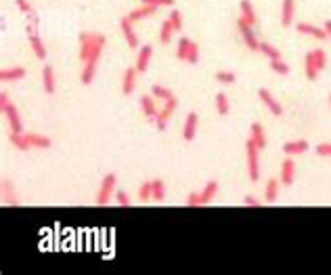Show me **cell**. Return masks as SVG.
I'll use <instances>...</instances> for the list:
<instances>
[{
	"instance_id": "obj_1",
	"label": "cell",
	"mask_w": 331,
	"mask_h": 275,
	"mask_svg": "<svg viewBox=\"0 0 331 275\" xmlns=\"http://www.w3.org/2000/svg\"><path fill=\"white\" fill-rule=\"evenodd\" d=\"M105 42H107V38H103L101 42L94 47L92 55H90V57L84 61V70H82V74H80L82 84H90V82L94 80V74H96V63H99V59H101V53H103Z\"/></svg>"
},
{
	"instance_id": "obj_2",
	"label": "cell",
	"mask_w": 331,
	"mask_h": 275,
	"mask_svg": "<svg viewBox=\"0 0 331 275\" xmlns=\"http://www.w3.org/2000/svg\"><path fill=\"white\" fill-rule=\"evenodd\" d=\"M258 147L252 139L245 141V160H247V176L250 181H258L260 178V158H258Z\"/></svg>"
},
{
	"instance_id": "obj_3",
	"label": "cell",
	"mask_w": 331,
	"mask_h": 275,
	"mask_svg": "<svg viewBox=\"0 0 331 275\" xmlns=\"http://www.w3.org/2000/svg\"><path fill=\"white\" fill-rule=\"evenodd\" d=\"M116 183H118V176L114 172H109L103 176L101 187H99V196H96V204L99 206H107L112 202V196H116Z\"/></svg>"
},
{
	"instance_id": "obj_4",
	"label": "cell",
	"mask_w": 331,
	"mask_h": 275,
	"mask_svg": "<svg viewBox=\"0 0 331 275\" xmlns=\"http://www.w3.org/2000/svg\"><path fill=\"white\" fill-rule=\"evenodd\" d=\"M176 107H178V101H176V97H172V99H168L165 101V107L161 109V112H157V116H155V126H157V130H165L168 128V120L172 118V114L176 112Z\"/></svg>"
},
{
	"instance_id": "obj_5",
	"label": "cell",
	"mask_w": 331,
	"mask_h": 275,
	"mask_svg": "<svg viewBox=\"0 0 331 275\" xmlns=\"http://www.w3.org/2000/svg\"><path fill=\"white\" fill-rule=\"evenodd\" d=\"M237 27H239V32H241V38H243L245 47L250 49V51H258L260 42H258V38H256L254 30H252V25L247 23L243 17H239V19H237Z\"/></svg>"
},
{
	"instance_id": "obj_6",
	"label": "cell",
	"mask_w": 331,
	"mask_h": 275,
	"mask_svg": "<svg viewBox=\"0 0 331 275\" xmlns=\"http://www.w3.org/2000/svg\"><path fill=\"white\" fill-rule=\"evenodd\" d=\"M3 112L7 114L11 132H23V120H21V116H19V112H17V107L9 101V103L3 107Z\"/></svg>"
},
{
	"instance_id": "obj_7",
	"label": "cell",
	"mask_w": 331,
	"mask_h": 275,
	"mask_svg": "<svg viewBox=\"0 0 331 275\" xmlns=\"http://www.w3.org/2000/svg\"><path fill=\"white\" fill-rule=\"evenodd\" d=\"M258 97H260L262 103H264V105L270 109V114H272V116H283V107H281V103L272 97L268 88H260V90H258Z\"/></svg>"
},
{
	"instance_id": "obj_8",
	"label": "cell",
	"mask_w": 331,
	"mask_h": 275,
	"mask_svg": "<svg viewBox=\"0 0 331 275\" xmlns=\"http://www.w3.org/2000/svg\"><path fill=\"white\" fill-rule=\"evenodd\" d=\"M197 124H199V116L195 112H191L185 120V126H183V139L187 143H191L193 139H195V134H197Z\"/></svg>"
},
{
	"instance_id": "obj_9",
	"label": "cell",
	"mask_w": 331,
	"mask_h": 275,
	"mask_svg": "<svg viewBox=\"0 0 331 275\" xmlns=\"http://www.w3.org/2000/svg\"><path fill=\"white\" fill-rule=\"evenodd\" d=\"M120 30H122L124 38H126L128 49H136V47H139V36L134 34V30H132V21H130L128 17H122V19H120Z\"/></svg>"
},
{
	"instance_id": "obj_10",
	"label": "cell",
	"mask_w": 331,
	"mask_h": 275,
	"mask_svg": "<svg viewBox=\"0 0 331 275\" xmlns=\"http://www.w3.org/2000/svg\"><path fill=\"white\" fill-rule=\"evenodd\" d=\"M296 32L300 34H304V36H312L316 40H325L327 38V32H325V27H316L312 23H306V21H302V23H296Z\"/></svg>"
},
{
	"instance_id": "obj_11",
	"label": "cell",
	"mask_w": 331,
	"mask_h": 275,
	"mask_svg": "<svg viewBox=\"0 0 331 275\" xmlns=\"http://www.w3.org/2000/svg\"><path fill=\"white\" fill-rule=\"evenodd\" d=\"M294 17H296V3L294 0H283V5H281V25L292 27Z\"/></svg>"
},
{
	"instance_id": "obj_12",
	"label": "cell",
	"mask_w": 331,
	"mask_h": 275,
	"mask_svg": "<svg viewBox=\"0 0 331 275\" xmlns=\"http://www.w3.org/2000/svg\"><path fill=\"white\" fill-rule=\"evenodd\" d=\"M136 74H139V70H136V67H128V70L124 72V80H122V93L126 95V97L134 93V86H136Z\"/></svg>"
},
{
	"instance_id": "obj_13",
	"label": "cell",
	"mask_w": 331,
	"mask_h": 275,
	"mask_svg": "<svg viewBox=\"0 0 331 275\" xmlns=\"http://www.w3.org/2000/svg\"><path fill=\"white\" fill-rule=\"evenodd\" d=\"M151 55H153V47L151 44H145L141 47L139 51V57H136V70H139V74H145L147 72V67H149V61H151Z\"/></svg>"
},
{
	"instance_id": "obj_14",
	"label": "cell",
	"mask_w": 331,
	"mask_h": 275,
	"mask_svg": "<svg viewBox=\"0 0 331 275\" xmlns=\"http://www.w3.org/2000/svg\"><path fill=\"white\" fill-rule=\"evenodd\" d=\"M296 181V162L292 160V156H289L283 166H281V183L283 185H292Z\"/></svg>"
},
{
	"instance_id": "obj_15",
	"label": "cell",
	"mask_w": 331,
	"mask_h": 275,
	"mask_svg": "<svg viewBox=\"0 0 331 275\" xmlns=\"http://www.w3.org/2000/svg\"><path fill=\"white\" fill-rule=\"evenodd\" d=\"M42 88L46 95H52L57 88V80H54V70L52 65H44L42 67Z\"/></svg>"
},
{
	"instance_id": "obj_16",
	"label": "cell",
	"mask_w": 331,
	"mask_h": 275,
	"mask_svg": "<svg viewBox=\"0 0 331 275\" xmlns=\"http://www.w3.org/2000/svg\"><path fill=\"white\" fill-rule=\"evenodd\" d=\"M157 9H159V7H153V5H143V7H139V9L130 11L126 17H128V19L134 23V21H139V19H145V17H151V15H155V13H157Z\"/></svg>"
},
{
	"instance_id": "obj_17",
	"label": "cell",
	"mask_w": 331,
	"mask_h": 275,
	"mask_svg": "<svg viewBox=\"0 0 331 275\" xmlns=\"http://www.w3.org/2000/svg\"><path fill=\"white\" fill-rule=\"evenodd\" d=\"M308 141H304V139H298V141H287L285 145H283V151L287 156H300V154H304V151H308Z\"/></svg>"
},
{
	"instance_id": "obj_18",
	"label": "cell",
	"mask_w": 331,
	"mask_h": 275,
	"mask_svg": "<svg viewBox=\"0 0 331 275\" xmlns=\"http://www.w3.org/2000/svg\"><path fill=\"white\" fill-rule=\"evenodd\" d=\"M216 194H218V181H208V183H205V187L199 191L201 206H208V204H212V200L216 198Z\"/></svg>"
},
{
	"instance_id": "obj_19",
	"label": "cell",
	"mask_w": 331,
	"mask_h": 275,
	"mask_svg": "<svg viewBox=\"0 0 331 275\" xmlns=\"http://www.w3.org/2000/svg\"><path fill=\"white\" fill-rule=\"evenodd\" d=\"M27 38H30V47H32L34 55H36L40 61H44L46 59V47L42 42V38H40L38 34H32V36H27Z\"/></svg>"
},
{
	"instance_id": "obj_20",
	"label": "cell",
	"mask_w": 331,
	"mask_h": 275,
	"mask_svg": "<svg viewBox=\"0 0 331 275\" xmlns=\"http://www.w3.org/2000/svg\"><path fill=\"white\" fill-rule=\"evenodd\" d=\"M250 130H252V136H250V139L256 143V147H258V149H264V147H266V134H264V128H262V124L254 122Z\"/></svg>"
},
{
	"instance_id": "obj_21",
	"label": "cell",
	"mask_w": 331,
	"mask_h": 275,
	"mask_svg": "<svg viewBox=\"0 0 331 275\" xmlns=\"http://www.w3.org/2000/svg\"><path fill=\"white\" fill-rule=\"evenodd\" d=\"M9 141H11V145H13V147L19 149V151H27V149H32V143L27 141L25 132H11Z\"/></svg>"
},
{
	"instance_id": "obj_22",
	"label": "cell",
	"mask_w": 331,
	"mask_h": 275,
	"mask_svg": "<svg viewBox=\"0 0 331 275\" xmlns=\"http://www.w3.org/2000/svg\"><path fill=\"white\" fill-rule=\"evenodd\" d=\"M304 74H306V80H312V82L319 78V67H316V63L312 59V51H308L304 57Z\"/></svg>"
},
{
	"instance_id": "obj_23",
	"label": "cell",
	"mask_w": 331,
	"mask_h": 275,
	"mask_svg": "<svg viewBox=\"0 0 331 275\" xmlns=\"http://www.w3.org/2000/svg\"><path fill=\"white\" fill-rule=\"evenodd\" d=\"M239 9H241V17L254 27V25H256V19H258V17H256V11H254V5L250 3V0H241V3H239Z\"/></svg>"
},
{
	"instance_id": "obj_24",
	"label": "cell",
	"mask_w": 331,
	"mask_h": 275,
	"mask_svg": "<svg viewBox=\"0 0 331 275\" xmlns=\"http://www.w3.org/2000/svg\"><path fill=\"white\" fill-rule=\"evenodd\" d=\"M25 78V67H11V70L0 72V80L3 82H17Z\"/></svg>"
},
{
	"instance_id": "obj_25",
	"label": "cell",
	"mask_w": 331,
	"mask_h": 275,
	"mask_svg": "<svg viewBox=\"0 0 331 275\" xmlns=\"http://www.w3.org/2000/svg\"><path fill=\"white\" fill-rule=\"evenodd\" d=\"M141 109H143V114L149 118V120H155L157 116V107H155V101H153V95L151 97H141Z\"/></svg>"
},
{
	"instance_id": "obj_26",
	"label": "cell",
	"mask_w": 331,
	"mask_h": 275,
	"mask_svg": "<svg viewBox=\"0 0 331 275\" xmlns=\"http://www.w3.org/2000/svg\"><path fill=\"white\" fill-rule=\"evenodd\" d=\"M27 141L32 143V147H38V149H48L52 145V141L44 134H36V132H25Z\"/></svg>"
},
{
	"instance_id": "obj_27",
	"label": "cell",
	"mask_w": 331,
	"mask_h": 275,
	"mask_svg": "<svg viewBox=\"0 0 331 275\" xmlns=\"http://www.w3.org/2000/svg\"><path fill=\"white\" fill-rule=\"evenodd\" d=\"M279 183L281 181H277V178H270V181L266 183V187H264V200L268 204L277 202V198H279Z\"/></svg>"
},
{
	"instance_id": "obj_28",
	"label": "cell",
	"mask_w": 331,
	"mask_h": 275,
	"mask_svg": "<svg viewBox=\"0 0 331 275\" xmlns=\"http://www.w3.org/2000/svg\"><path fill=\"white\" fill-rule=\"evenodd\" d=\"M0 191H3V198L9 206H13V208H17L19 202L15 200V194H13V187H9V181L7 178H0Z\"/></svg>"
},
{
	"instance_id": "obj_29",
	"label": "cell",
	"mask_w": 331,
	"mask_h": 275,
	"mask_svg": "<svg viewBox=\"0 0 331 275\" xmlns=\"http://www.w3.org/2000/svg\"><path fill=\"white\" fill-rule=\"evenodd\" d=\"M174 32H176V30H174V25L170 23V19H168V21H163L161 27H159V42L168 44L170 40H172V34H174Z\"/></svg>"
},
{
	"instance_id": "obj_30",
	"label": "cell",
	"mask_w": 331,
	"mask_h": 275,
	"mask_svg": "<svg viewBox=\"0 0 331 275\" xmlns=\"http://www.w3.org/2000/svg\"><path fill=\"white\" fill-rule=\"evenodd\" d=\"M258 51H260L262 55H264V57H268V59H281V51H279L277 47L268 44V42H260Z\"/></svg>"
},
{
	"instance_id": "obj_31",
	"label": "cell",
	"mask_w": 331,
	"mask_h": 275,
	"mask_svg": "<svg viewBox=\"0 0 331 275\" xmlns=\"http://www.w3.org/2000/svg\"><path fill=\"white\" fill-rule=\"evenodd\" d=\"M151 187H153V198H151V200L163 202L165 200V185H163V181H159V178H153V181H151Z\"/></svg>"
},
{
	"instance_id": "obj_32",
	"label": "cell",
	"mask_w": 331,
	"mask_h": 275,
	"mask_svg": "<svg viewBox=\"0 0 331 275\" xmlns=\"http://www.w3.org/2000/svg\"><path fill=\"white\" fill-rule=\"evenodd\" d=\"M151 95H153V97H157V99H161V101H168V99L174 97V93H172L170 88L161 86V84H153V88H151Z\"/></svg>"
},
{
	"instance_id": "obj_33",
	"label": "cell",
	"mask_w": 331,
	"mask_h": 275,
	"mask_svg": "<svg viewBox=\"0 0 331 275\" xmlns=\"http://www.w3.org/2000/svg\"><path fill=\"white\" fill-rule=\"evenodd\" d=\"M189 47H191V40H189L187 36H183L181 40H178V49H176V57H178V61H187Z\"/></svg>"
},
{
	"instance_id": "obj_34",
	"label": "cell",
	"mask_w": 331,
	"mask_h": 275,
	"mask_svg": "<svg viewBox=\"0 0 331 275\" xmlns=\"http://www.w3.org/2000/svg\"><path fill=\"white\" fill-rule=\"evenodd\" d=\"M216 109L220 116H229V99L225 93H218L216 95Z\"/></svg>"
},
{
	"instance_id": "obj_35",
	"label": "cell",
	"mask_w": 331,
	"mask_h": 275,
	"mask_svg": "<svg viewBox=\"0 0 331 275\" xmlns=\"http://www.w3.org/2000/svg\"><path fill=\"white\" fill-rule=\"evenodd\" d=\"M312 59H314L316 67H319V72H323L325 67H327V55H325L323 49H314L312 51Z\"/></svg>"
},
{
	"instance_id": "obj_36",
	"label": "cell",
	"mask_w": 331,
	"mask_h": 275,
	"mask_svg": "<svg viewBox=\"0 0 331 275\" xmlns=\"http://www.w3.org/2000/svg\"><path fill=\"white\" fill-rule=\"evenodd\" d=\"M270 70L274 74H279V76H287L289 74V65L283 63L281 59H270Z\"/></svg>"
},
{
	"instance_id": "obj_37",
	"label": "cell",
	"mask_w": 331,
	"mask_h": 275,
	"mask_svg": "<svg viewBox=\"0 0 331 275\" xmlns=\"http://www.w3.org/2000/svg\"><path fill=\"white\" fill-rule=\"evenodd\" d=\"M151 198H153V187H151V181H145L141 185V189H139V200L141 202H147Z\"/></svg>"
},
{
	"instance_id": "obj_38",
	"label": "cell",
	"mask_w": 331,
	"mask_h": 275,
	"mask_svg": "<svg viewBox=\"0 0 331 275\" xmlns=\"http://www.w3.org/2000/svg\"><path fill=\"white\" fill-rule=\"evenodd\" d=\"M220 84H233V82L237 80V76H235V72H216V76H214Z\"/></svg>"
},
{
	"instance_id": "obj_39",
	"label": "cell",
	"mask_w": 331,
	"mask_h": 275,
	"mask_svg": "<svg viewBox=\"0 0 331 275\" xmlns=\"http://www.w3.org/2000/svg\"><path fill=\"white\" fill-rule=\"evenodd\" d=\"M197 61H199V47H197L195 42H191V47H189V53H187V63L195 65Z\"/></svg>"
},
{
	"instance_id": "obj_40",
	"label": "cell",
	"mask_w": 331,
	"mask_h": 275,
	"mask_svg": "<svg viewBox=\"0 0 331 275\" xmlns=\"http://www.w3.org/2000/svg\"><path fill=\"white\" fill-rule=\"evenodd\" d=\"M168 19H170V23L174 25V30H176V32H181V30H183V15H181V13H178L176 9L170 13V17H168Z\"/></svg>"
},
{
	"instance_id": "obj_41",
	"label": "cell",
	"mask_w": 331,
	"mask_h": 275,
	"mask_svg": "<svg viewBox=\"0 0 331 275\" xmlns=\"http://www.w3.org/2000/svg\"><path fill=\"white\" fill-rule=\"evenodd\" d=\"M314 151H316V156H321V158H331V143H321V145H316Z\"/></svg>"
},
{
	"instance_id": "obj_42",
	"label": "cell",
	"mask_w": 331,
	"mask_h": 275,
	"mask_svg": "<svg viewBox=\"0 0 331 275\" xmlns=\"http://www.w3.org/2000/svg\"><path fill=\"white\" fill-rule=\"evenodd\" d=\"M116 200L122 208H130V198H128L126 191H116Z\"/></svg>"
},
{
	"instance_id": "obj_43",
	"label": "cell",
	"mask_w": 331,
	"mask_h": 275,
	"mask_svg": "<svg viewBox=\"0 0 331 275\" xmlns=\"http://www.w3.org/2000/svg\"><path fill=\"white\" fill-rule=\"evenodd\" d=\"M15 5H17V9L23 13V15H30V13L34 11V9H32V5L27 3V0H15Z\"/></svg>"
},
{
	"instance_id": "obj_44",
	"label": "cell",
	"mask_w": 331,
	"mask_h": 275,
	"mask_svg": "<svg viewBox=\"0 0 331 275\" xmlns=\"http://www.w3.org/2000/svg\"><path fill=\"white\" fill-rule=\"evenodd\" d=\"M143 5H153V7H172L174 0H141Z\"/></svg>"
},
{
	"instance_id": "obj_45",
	"label": "cell",
	"mask_w": 331,
	"mask_h": 275,
	"mask_svg": "<svg viewBox=\"0 0 331 275\" xmlns=\"http://www.w3.org/2000/svg\"><path fill=\"white\" fill-rule=\"evenodd\" d=\"M243 206H247V208H260L262 202L256 200L254 196H245V198H243Z\"/></svg>"
},
{
	"instance_id": "obj_46",
	"label": "cell",
	"mask_w": 331,
	"mask_h": 275,
	"mask_svg": "<svg viewBox=\"0 0 331 275\" xmlns=\"http://www.w3.org/2000/svg\"><path fill=\"white\" fill-rule=\"evenodd\" d=\"M187 206H201V198H199V194H195V191H193V194H189V198H187Z\"/></svg>"
},
{
	"instance_id": "obj_47",
	"label": "cell",
	"mask_w": 331,
	"mask_h": 275,
	"mask_svg": "<svg viewBox=\"0 0 331 275\" xmlns=\"http://www.w3.org/2000/svg\"><path fill=\"white\" fill-rule=\"evenodd\" d=\"M25 32H27V36H32V34H38V25H36V23H30V21H27V25H25Z\"/></svg>"
},
{
	"instance_id": "obj_48",
	"label": "cell",
	"mask_w": 331,
	"mask_h": 275,
	"mask_svg": "<svg viewBox=\"0 0 331 275\" xmlns=\"http://www.w3.org/2000/svg\"><path fill=\"white\" fill-rule=\"evenodd\" d=\"M25 17H27V21H30V23H36V25L40 23V17L36 15V11H32V13H30V15H25Z\"/></svg>"
},
{
	"instance_id": "obj_49",
	"label": "cell",
	"mask_w": 331,
	"mask_h": 275,
	"mask_svg": "<svg viewBox=\"0 0 331 275\" xmlns=\"http://www.w3.org/2000/svg\"><path fill=\"white\" fill-rule=\"evenodd\" d=\"M9 103V95L7 93H0V107H5Z\"/></svg>"
},
{
	"instance_id": "obj_50",
	"label": "cell",
	"mask_w": 331,
	"mask_h": 275,
	"mask_svg": "<svg viewBox=\"0 0 331 275\" xmlns=\"http://www.w3.org/2000/svg\"><path fill=\"white\" fill-rule=\"evenodd\" d=\"M323 27H325V32H327V38H329V40H331V19H327V21H325V25H323Z\"/></svg>"
},
{
	"instance_id": "obj_51",
	"label": "cell",
	"mask_w": 331,
	"mask_h": 275,
	"mask_svg": "<svg viewBox=\"0 0 331 275\" xmlns=\"http://www.w3.org/2000/svg\"><path fill=\"white\" fill-rule=\"evenodd\" d=\"M329 107H331V93H329Z\"/></svg>"
}]
</instances>
